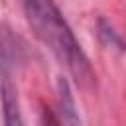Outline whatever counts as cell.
<instances>
[{"mask_svg":"<svg viewBox=\"0 0 126 126\" xmlns=\"http://www.w3.org/2000/svg\"><path fill=\"white\" fill-rule=\"evenodd\" d=\"M22 4L35 37L51 51V55L61 65H65L77 85L85 89L93 87L96 75L57 4L53 0H22Z\"/></svg>","mask_w":126,"mask_h":126,"instance_id":"obj_1","label":"cell"},{"mask_svg":"<svg viewBox=\"0 0 126 126\" xmlns=\"http://www.w3.org/2000/svg\"><path fill=\"white\" fill-rule=\"evenodd\" d=\"M26 61V43L4 24H0V77L12 73Z\"/></svg>","mask_w":126,"mask_h":126,"instance_id":"obj_2","label":"cell"},{"mask_svg":"<svg viewBox=\"0 0 126 126\" xmlns=\"http://www.w3.org/2000/svg\"><path fill=\"white\" fill-rule=\"evenodd\" d=\"M0 96H2V116H4V126H26L20 100H18V91L12 83V77H0Z\"/></svg>","mask_w":126,"mask_h":126,"instance_id":"obj_3","label":"cell"},{"mask_svg":"<svg viewBox=\"0 0 126 126\" xmlns=\"http://www.w3.org/2000/svg\"><path fill=\"white\" fill-rule=\"evenodd\" d=\"M57 91H59V104H61L63 122H65L67 126H79L77 104H75V98H73V94H71L69 81H67L65 77H59V81H57Z\"/></svg>","mask_w":126,"mask_h":126,"instance_id":"obj_4","label":"cell"},{"mask_svg":"<svg viewBox=\"0 0 126 126\" xmlns=\"http://www.w3.org/2000/svg\"><path fill=\"white\" fill-rule=\"evenodd\" d=\"M98 37L102 39L104 45H110V47H116L118 51H122V39L120 35L114 32V28L106 22V20H98Z\"/></svg>","mask_w":126,"mask_h":126,"instance_id":"obj_5","label":"cell"},{"mask_svg":"<svg viewBox=\"0 0 126 126\" xmlns=\"http://www.w3.org/2000/svg\"><path fill=\"white\" fill-rule=\"evenodd\" d=\"M41 124L43 126H61V120L55 116V112L49 106H41Z\"/></svg>","mask_w":126,"mask_h":126,"instance_id":"obj_6","label":"cell"}]
</instances>
